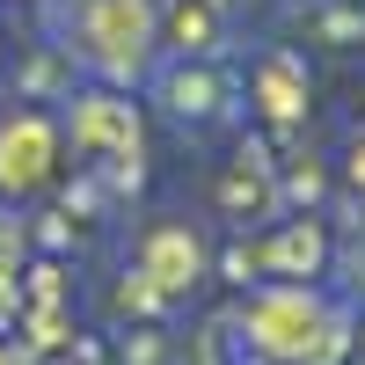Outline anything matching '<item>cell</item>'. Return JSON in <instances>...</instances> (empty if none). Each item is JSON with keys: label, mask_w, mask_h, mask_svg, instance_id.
Here are the masks:
<instances>
[{"label": "cell", "mask_w": 365, "mask_h": 365, "mask_svg": "<svg viewBox=\"0 0 365 365\" xmlns=\"http://www.w3.org/2000/svg\"><path fill=\"white\" fill-rule=\"evenodd\" d=\"M168 103H175L182 117H197V110H212V81H205V73H182V81H168Z\"/></svg>", "instance_id": "6da1fadb"}]
</instances>
